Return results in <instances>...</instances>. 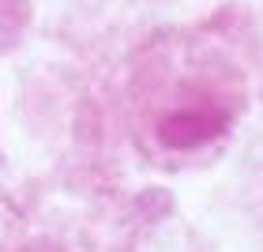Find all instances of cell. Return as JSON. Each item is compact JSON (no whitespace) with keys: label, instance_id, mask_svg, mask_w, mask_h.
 <instances>
[]
</instances>
